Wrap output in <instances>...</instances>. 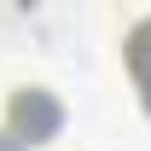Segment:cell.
Instances as JSON below:
<instances>
[{"instance_id":"6da1fadb","label":"cell","mask_w":151,"mask_h":151,"mask_svg":"<svg viewBox=\"0 0 151 151\" xmlns=\"http://www.w3.org/2000/svg\"><path fill=\"white\" fill-rule=\"evenodd\" d=\"M6 122H12V139H18V145H47V139L64 128V105H58L47 87H23V93H12Z\"/></svg>"},{"instance_id":"7a4b0ae2","label":"cell","mask_w":151,"mask_h":151,"mask_svg":"<svg viewBox=\"0 0 151 151\" xmlns=\"http://www.w3.org/2000/svg\"><path fill=\"white\" fill-rule=\"evenodd\" d=\"M128 70L139 81V93H145V111H151V18L134 23V35H128Z\"/></svg>"},{"instance_id":"3957f363","label":"cell","mask_w":151,"mask_h":151,"mask_svg":"<svg viewBox=\"0 0 151 151\" xmlns=\"http://www.w3.org/2000/svg\"><path fill=\"white\" fill-rule=\"evenodd\" d=\"M0 151H18V145H12V134H0Z\"/></svg>"}]
</instances>
